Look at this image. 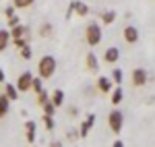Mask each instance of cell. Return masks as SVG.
<instances>
[{"instance_id":"cell-1","label":"cell","mask_w":155,"mask_h":147,"mask_svg":"<svg viewBox=\"0 0 155 147\" xmlns=\"http://www.w3.org/2000/svg\"><path fill=\"white\" fill-rule=\"evenodd\" d=\"M56 58L54 56H50V54H46V56H41L39 58V64H37V73H39V77L41 79H50V77H54V73H56Z\"/></svg>"},{"instance_id":"cell-2","label":"cell","mask_w":155,"mask_h":147,"mask_svg":"<svg viewBox=\"0 0 155 147\" xmlns=\"http://www.w3.org/2000/svg\"><path fill=\"white\" fill-rule=\"evenodd\" d=\"M107 124H110L112 133L120 135V131H122V126H124V116H122V112H120L118 108H114V110L107 114Z\"/></svg>"},{"instance_id":"cell-3","label":"cell","mask_w":155,"mask_h":147,"mask_svg":"<svg viewBox=\"0 0 155 147\" xmlns=\"http://www.w3.org/2000/svg\"><path fill=\"white\" fill-rule=\"evenodd\" d=\"M85 39H87L89 46H97L101 42V27L97 23H89L85 29Z\"/></svg>"},{"instance_id":"cell-4","label":"cell","mask_w":155,"mask_h":147,"mask_svg":"<svg viewBox=\"0 0 155 147\" xmlns=\"http://www.w3.org/2000/svg\"><path fill=\"white\" fill-rule=\"evenodd\" d=\"M31 81H33V75H31V73L19 75V79H17V89H19V93L29 91V89H31Z\"/></svg>"},{"instance_id":"cell-5","label":"cell","mask_w":155,"mask_h":147,"mask_svg":"<svg viewBox=\"0 0 155 147\" xmlns=\"http://www.w3.org/2000/svg\"><path fill=\"white\" fill-rule=\"evenodd\" d=\"M132 85L134 87H143L147 81H149V77H147V71L145 68H134L132 71V77H130Z\"/></svg>"},{"instance_id":"cell-6","label":"cell","mask_w":155,"mask_h":147,"mask_svg":"<svg viewBox=\"0 0 155 147\" xmlns=\"http://www.w3.org/2000/svg\"><path fill=\"white\" fill-rule=\"evenodd\" d=\"M93 124H95V114H89L87 120H83L81 129H79V139H85V137L89 135V131L93 129Z\"/></svg>"},{"instance_id":"cell-7","label":"cell","mask_w":155,"mask_h":147,"mask_svg":"<svg viewBox=\"0 0 155 147\" xmlns=\"http://www.w3.org/2000/svg\"><path fill=\"white\" fill-rule=\"evenodd\" d=\"M124 39L128 42V44H137L139 42V29L134 27V25H128V27H124Z\"/></svg>"},{"instance_id":"cell-8","label":"cell","mask_w":155,"mask_h":147,"mask_svg":"<svg viewBox=\"0 0 155 147\" xmlns=\"http://www.w3.org/2000/svg\"><path fill=\"white\" fill-rule=\"evenodd\" d=\"M35 129H37V124L35 120H27L25 122V137H27V143H35Z\"/></svg>"},{"instance_id":"cell-9","label":"cell","mask_w":155,"mask_h":147,"mask_svg":"<svg viewBox=\"0 0 155 147\" xmlns=\"http://www.w3.org/2000/svg\"><path fill=\"white\" fill-rule=\"evenodd\" d=\"M118 58H120V50L118 48H107L106 52H104V60L107 62V64H116L118 62Z\"/></svg>"},{"instance_id":"cell-10","label":"cell","mask_w":155,"mask_h":147,"mask_svg":"<svg viewBox=\"0 0 155 147\" xmlns=\"http://www.w3.org/2000/svg\"><path fill=\"white\" fill-rule=\"evenodd\" d=\"M71 4H72V8H74V12H77L79 17H87V15H89V6L83 4L81 0H72Z\"/></svg>"},{"instance_id":"cell-11","label":"cell","mask_w":155,"mask_h":147,"mask_svg":"<svg viewBox=\"0 0 155 147\" xmlns=\"http://www.w3.org/2000/svg\"><path fill=\"white\" fill-rule=\"evenodd\" d=\"M97 89H99L101 93L112 91V79H107V77H99V79H97Z\"/></svg>"},{"instance_id":"cell-12","label":"cell","mask_w":155,"mask_h":147,"mask_svg":"<svg viewBox=\"0 0 155 147\" xmlns=\"http://www.w3.org/2000/svg\"><path fill=\"white\" fill-rule=\"evenodd\" d=\"M4 95L11 99V102H15V99L19 98V89H17V85H11V83H4Z\"/></svg>"},{"instance_id":"cell-13","label":"cell","mask_w":155,"mask_h":147,"mask_svg":"<svg viewBox=\"0 0 155 147\" xmlns=\"http://www.w3.org/2000/svg\"><path fill=\"white\" fill-rule=\"evenodd\" d=\"M87 68H89L91 73H97V71H99V62H97L93 52H87Z\"/></svg>"},{"instance_id":"cell-14","label":"cell","mask_w":155,"mask_h":147,"mask_svg":"<svg viewBox=\"0 0 155 147\" xmlns=\"http://www.w3.org/2000/svg\"><path fill=\"white\" fill-rule=\"evenodd\" d=\"M8 108H11V99L2 93V95H0V118H4V116L8 114Z\"/></svg>"},{"instance_id":"cell-15","label":"cell","mask_w":155,"mask_h":147,"mask_svg":"<svg viewBox=\"0 0 155 147\" xmlns=\"http://www.w3.org/2000/svg\"><path fill=\"white\" fill-rule=\"evenodd\" d=\"M11 42V31L8 29H0V52H4Z\"/></svg>"},{"instance_id":"cell-16","label":"cell","mask_w":155,"mask_h":147,"mask_svg":"<svg viewBox=\"0 0 155 147\" xmlns=\"http://www.w3.org/2000/svg\"><path fill=\"white\" fill-rule=\"evenodd\" d=\"M25 31H27V27L21 25V23H17V25H12V27H11V37H12V39H15V37H23Z\"/></svg>"},{"instance_id":"cell-17","label":"cell","mask_w":155,"mask_h":147,"mask_svg":"<svg viewBox=\"0 0 155 147\" xmlns=\"http://www.w3.org/2000/svg\"><path fill=\"white\" fill-rule=\"evenodd\" d=\"M52 104L60 108L62 104H64V91H60V89H54V93H52Z\"/></svg>"},{"instance_id":"cell-18","label":"cell","mask_w":155,"mask_h":147,"mask_svg":"<svg viewBox=\"0 0 155 147\" xmlns=\"http://www.w3.org/2000/svg\"><path fill=\"white\" fill-rule=\"evenodd\" d=\"M122 98H124V89H122V87H114V93H112V104H114V106H118L120 102H122Z\"/></svg>"},{"instance_id":"cell-19","label":"cell","mask_w":155,"mask_h":147,"mask_svg":"<svg viewBox=\"0 0 155 147\" xmlns=\"http://www.w3.org/2000/svg\"><path fill=\"white\" fill-rule=\"evenodd\" d=\"M101 21H104V25H112L114 21H116V12H114V11L101 12Z\"/></svg>"},{"instance_id":"cell-20","label":"cell","mask_w":155,"mask_h":147,"mask_svg":"<svg viewBox=\"0 0 155 147\" xmlns=\"http://www.w3.org/2000/svg\"><path fill=\"white\" fill-rule=\"evenodd\" d=\"M52 33H54V27L50 23H44L41 27H39V35L41 37H52Z\"/></svg>"},{"instance_id":"cell-21","label":"cell","mask_w":155,"mask_h":147,"mask_svg":"<svg viewBox=\"0 0 155 147\" xmlns=\"http://www.w3.org/2000/svg\"><path fill=\"white\" fill-rule=\"evenodd\" d=\"M122 79H124V73H122L120 68H114V71H112V83L122 85Z\"/></svg>"},{"instance_id":"cell-22","label":"cell","mask_w":155,"mask_h":147,"mask_svg":"<svg viewBox=\"0 0 155 147\" xmlns=\"http://www.w3.org/2000/svg\"><path fill=\"white\" fill-rule=\"evenodd\" d=\"M41 81H44V79H41V77H33V81H31V89H33V91H41V89H44V83H41Z\"/></svg>"},{"instance_id":"cell-23","label":"cell","mask_w":155,"mask_h":147,"mask_svg":"<svg viewBox=\"0 0 155 147\" xmlns=\"http://www.w3.org/2000/svg\"><path fill=\"white\" fill-rule=\"evenodd\" d=\"M35 0H12V4H15V8H27V6H31Z\"/></svg>"},{"instance_id":"cell-24","label":"cell","mask_w":155,"mask_h":147,"mask_svg":"<svg viewBox=\"0 0 155 147\" xmlns=\"http://www.w3.org/2000/svg\"><path fill=\"white\" fill-rule=\"evenodd\" d=\"M19 50H21V58H23V60H31V56H33V52H31V48H29L27 44H25L23 48H19Z\"/></svg>"},{"instance_id":"cell-25","label":"cell","mask_w":155,"mask_h":147,"mask_svg":"<svg viewBox=\"0 0 155 147\" xmlns=\"http://www.w3.org/2000/svg\"><path fill=\"white\" fill-rule=\"evenodd\" d=\"M41 108H44V114H50V116H54V112H56V106H54L50 99L46 104H41Z\"/></svg>"},{"instance_id":"cell-26","label":"cell","mask_w":155,"mask_h":147,"mask_svg":"<svg viewBox=\"0 0 155 147\" xmlns=\"http://www.w3.org/2000/svg\"><path fill=\"white\" fill-rule=\"evenodd\" d=\"M41 120H44V124H46V129H48V131H54V116L44 114V116H41Z\"/></svg>"},{"instance_id":"cell-27","label":"cell","mask_w":155,"mask_h":147,"mask_svg":"<svg viewBox=\"0 0 155 147\" xmlns=\"http://www.w3.org/2000/svg\"><path fill=\"white\" fill-rule=\"evenodd\" d=\"M46 102H48V93H46L44 89H41V91H37V104L41 106V104H46Z\"/></svg>"},{"instance_id":"cell-28","label":"cell","mask_w":155,"mask_h":147,"mask_svg":"<svg viewBox=\"0 0 155 147\" xmlns=\"http://www.w3.org/2000/svg\"><path fill=\"white\" fill-rule=\"evenodd\" d=\"M25 44H27V37H15V46L17 48H23Z\"/></svg>"},{"instance_id":"cell-29","label":"cell","mask_w":155,"mask_h":147,"mask_svg":"<svg viewBox=\"0 0 155 147\" xmlns=\"http://www.w3.org/2000/svg\"><path fill=\"white\" fill-rule=\"evenodd\" d=\"M17 23H21V19H19V17H15V15H12V17H8V25H17Z\"/></svg>"},{"instance_id":"cell-30","label":"cell","mask_w":155,"mask_h":147,"mask_svg":"<svg viewBox=\"0 0 155 147\" xmlns=\"http://www.w3.org/2000/svg\"><path fill=\"white\" fill-rule=\"evenodd\" d=\"M66 137H68L71 141H74V139H79V133H77V131H68V133H66Z\"/></svg>"},{"instance_id":"cell-31","label":"cell","mask_w":155,"mask_h":147,"mask_svg":"<svg viewBox=\"0 0 155 147\" xmlns=\"http://www.w3.org/2000/svg\"><path fill=\"white\" fill-rule=\"evenodd\" d=\"M4 15H6V17H12V15H15V8H12V6H8V8L4 11Z\"/></svg>"},{"instance_id":"cell-32","label":"cell","mask_w":155,"mask_h":147,"mask_svg":"<svg viewBox=\"0 0 155 147\" xmlns=\"http://www.w3.org/2000/svg\"><path fill=\"white\" fill-rule=\"evenodd\" d=\"M114 147H124V143H122V141L118 139V141H114Z\"/></svg>"},{"instance_id":"cell-33","label":"cell","mask_w":155,"mask_h":147,"mask_svg":"<svg viewBox=\"0 0 155 147\" xmlns=\"http://www.w3.org/2000/svg\"><path fill=\"white\" fill-rule=\"evenodd\" d=\"M0 83H4V71L0 68Z\"/></svg>"}]
</instances>
